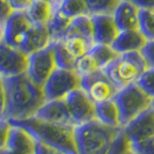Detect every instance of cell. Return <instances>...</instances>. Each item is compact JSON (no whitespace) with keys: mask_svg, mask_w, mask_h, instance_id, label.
<instances>
[{"mask_svg":"<svg viewBox=\"0 0 154 154\" xmlns=\"http://www.w3.org/2000/svg\"><path fill=\"white\" fill-rule=\"evenodd\" d=\"M148 42L145 36L137 30H124L119 31L115 41L112 42L111 46L115 49L119 54H129V52H136L141 51L143 48L146 45Z\"/></svg>","mask_w":154,"mask_h":154,"instance_id":"cell-16","label":"cell"},{"mask_svg":"<svg viewBox=\"0 0 154 154\" xmlns=\"http://www.w3.org/2000/svg\"><path fill=\"white\" fill-rule=\"evenodd\" d=\"M81 88V77L74 69H57L43 86L46 101L64 100L69 93Z\"/></svg>","mask_w":154,"mask_h":154,"instance_id":"cell-6","label":"cell"},{"mask_svg":"<svg viewBox=\"0 0 154 154\" xmlns=\"http://www.w3.org/2000/svg\"><path fill=\"white\" fill-rule=\"evenodd\" d=\"M128 154H139V153H137V152H136L134 149H131V151H130V152H129Z\"/></svg>","mask_w":154,"mask_h":154,"instance_id":"cell-43","label":"cell"},{"mask_svg":"<svg viewBox=\"0 0 154 154\" xmlns=\"http://www.w3.org/2000/svg\"><path fill=\"white\" fill-rule=\"evenodd\" d=\"M56 8L54 4L48 0H34L26 13L34 24L46 26L50 22Z\"/></svg>","mask_w":154,"mask_h":154,"instance_id":"cell-20","label":"cell"},{"mask_svg":"<svg viewBox=\"0 0 154 154\" xmlns=\"http://www.w3.org/2000/svg\"><path fill=\"white\" fill-rule=\"evenodd\" d=\"M139 31L147 41H154V11L140 9Z\"/></svg>","mask_w":154,"mask_h":154,"instance_id":"cell-28","label":"cell"},{"mask_svg":"<svg viewBox=\"0 0 154 154\" xmlns=\"http://www.w3.org/2000/svg\"><path fill=\"white\" fill-rule=\"evenodd\" d=\"M95 112L96 119L100 123L111 128H122L119 110L115 99L95 103Z\"/></svg>","mask_w":154,"mask_h":154,"instance_id":"cell-19","label":"cell"},{"mask_svg":"<svg viewBox=\"0 0 154 154\" xmlns=\"http://www.w3.org/2000/svg\"><path fill=\"white\" fill-rule=\"evenodd\" d=\"M1 118H2V117H1V116H0V121H1Z\"/></svg>","mask_w":154,"mask_h":154,"instance_id":"cell-45","label":"cell"},{"mask_svg":"<svg viewBox=\"0 0 154 154\" xmlns=\"http://www.w3.org/2000/svg\"><path fill=\"white\" fill-rule=\"evenodd\" d=\"M50 44H51V36L48 29V26L34 24L24 41V44L21 50L27 54H31L39 50L45 49Z\"/></svg>","mask_w":154,"mask_h":154,"instance_id":"cell-18","label":"cell"},{"mask_svg":"<svg viewBox=\"0 0 154 154\" xmlns=\"http://www.w3.org/2000/svg\"><path fill=\"white\" fill-rule=\"evenodd\" d=\"M140 52L145 57L148 66L154 67V41H148Z\"/></svg>","mask_w":154,"mask_h":154,"instance_id":"cell-35","label":"cell"},{"mask_svg":"<svg viewBox=\"0 0 154 154\" xmlns=\"http://www.w3.org/2000/svg\"><path fill=\"white\" fill-rule=\"evenodd\" d=\"M114 99L119 110L122 128L147 109L152 108L154 101V99L140 88L137 82L121 88Z\"/></svg>","mask_w":154,"mask_h":154,"instance_id":"cell-5","label":"cell"},{"mask_svg":"<svg viewBox=\"0 0 154 154\" xmlns=\"http://www.w3.org/2000/svg\"><path fill=\"white\" fill-rule=\"evenodd\" d=\"M88 54L93 57L100 69H107L116 58L119 57V54L112 46L106 44H94Z\"/></svg>","mask_w":154,"mask_h":154,"instance_id":"cell-23","label":"cell"},{"mask_svg":"<svg viewBox=\"0 0 154 154\" xmlns=\"http://www.w3.org/2000/svg\"><path fill=\"white\" fill-rule=\"evenodd\" d=\"M48 1H50V2H51V4H54V6H56V7H57V6H58V5H59V2H60V1H62V0H48Z\"/></svg>","mask_w":154,"mask_h":154,"instance_id":"cell-42","label":"cell"},{"mask_svg":"<svg viewBox=\"0 0 154 154\" xmlns=\"http://www.w3.org/2000/svg\"><path fill=\"white\" fill-rule=\"evenodd\" d=\"M35 117L39 119L52 122V123H62L74 125L72 118L69 116V109L64 100H50L46 101L42 106V108L37 111Z\"/></svg>","mask_w":154,"mask_h":154,"instance_id":"cell-15","label":"cell"},{"mask_svg":"<svg viewBox=\"0 0 154 154\" xmlns=\"http://www.w3.org/2000/svg\"><path fill=\"white\" fill-rule=\"evenodd\" d=\"M145 57L140 51L119 54L114 62L104 69L109 78L121 89L138 81L140 75L148 69Z\"/></svg>","mask_w":154,"mask_h":154,"instance_id":"cell-4","label":"cell"},{"mask_svg":"<svg viewBox=\"0 0 154 154\" xmlns=\"http://www.w3.org/2000/svg\"><path fill=\"white\" fill-rule=\"evenodd\" d=\"M92 16L94 44L111 45L119 30L112 14H96Z\"/></svg>","mask_w":154,"mask_h":154,"instance_id":"cell-13","label":"cell"},{"mask_svg":"<svg viewBox=\"0 0 154 154\" xmlns=\"http://www.w3.org/2000/svg\"><path fill=\"white\" fill-rule=\"evenodd\" d=\"M13 12H26L34 0H8Z\"/></svg>","mask_w":154,"mask_h":154,"instance_id":"cell-37","label":"cell"},{"mask_svg":"<svg viewBox=\"0 0 154 154\" xmlns=\"http://www.w3.org/2000/svg\"><path fill=\"white\" fill-rule=\"evenodd\" d=\"M137 84L147 95L154 99V67H148L140 75Z\"/></svg>","mask_w":154,"mask_h":154,"instance_id":"cell-31","label":"cell"},{"mask_svg":"<svg viewBox=\"0 0 154 154\" xmlns=\"http://www.w3.org/2000/svg\"><path fill=\"white\" fill-rule=\"evenodd\" d=\"M66 34H79V35H82V36H86V37H89V38H92L94 41L92 16L86 15L72 19Z\"/></svg>","mask_w":154,"mask_h":154,"instance_id":"cell-25","label":"cell"},{"mask_svg":"<svg viewBox=\"0 0 154 154\" xmlns=\"http://www.w3.org/2000/svg\"><path fill=\"white\" fill-rule=\"evenodd\" d=\"M152 108H153V110H154V101H153V106H152Z\"/></svg>","mask_w":154,"mask_h":154,"instance_id":"cell-44","label":"cell"},{"mask_svg":"<svg viewBox=\"0 0 154 154\" xmlns=\"http://www.w3.org/2000/svg\"><path fill=\"white\" fill-rule=\"evenodd\" d=\"M29 54L4 41L0 43V75L11 78L26 73L28 69Z\"/></svg>","mask_w":154,"mask_h":154,"instance_id":"cell-9","label":"cell"},{"mask_svg":"<svg viewBox=\"0 0 154 154\" xmlns=\"http://www.w3.org/2000/svg\"><path fill=\"white\" fill-rule=\"evenodd\" d=\"M57 69V63L54 58V51L50 44L45 49L29 54L28 63V75L41 87H43L46 80Z\"/></svg>","mask_w":154,"mask_h":154,"instance_id":"cell-8","label":"cell"},{"mask_svg":"<svg viewBox=\"0 0 154 154\" xmlns=\"http://www.w3.org/2000/svg\"><path fill=\"white\" fill-rule=\"evenodd\" d=\"M0 154H27V153H19V152H13V151H9V149H4L1 151Z\"/></svg>","mask_w":154,"mask_h":154,"instance_id":"cell-41","label":"cell"},{"mask_svg":"<svg viewBox=\"0 0 154 154\" xmlns=\"http://www.w3.org/2000/svg\"><path fill=\"white\" fill-rule=\"evenodd\" d=\"M57 8L69 19L91 15L85 0H62Z\"/></svg>","mask_w":154,"mask_h":154,"instance_id":"cell-24","label":"cell"},{"mask_svg":"<svg viewBox=\"0 0 154 154\" xmlns=\"http://www.w3.org/2000/svg\"><path fill=\"white\" fill-rule=\"evenodd\" d=\"M123 131L132 144L139 143L154 136V110L147 109L143 114L133 118L123 128Z\"/></svg>","mask_w":154,"mask_h":154,"instance_id":"cell-12","label":"cell"},{"mask_svg":"<svg viewBox=\"0 0 154 154\" xmlns=\"http://www.w3.org/2000/svg\"><path fill=\"white\" fill-rule=\"evenodd\" d=\"M74 69L78 74L81 78L91 75L93 73H95L96 71H99V67L96 65L95 60L93 59V57L89 54H86L85 56L78 58L75 60V65H74Z\"/></svg>","mask_w":154,"mask_h":154,"instance_id":"cell-29","label":"cell"},{"mask_svg":"<svg viewBox=\"0 0 154 154\" xmlns=\"http://www.w3.org/2000/svg\"><path fill=\"white\" fill-rule=\"evenodd\" d=\"M4 41V23L0 22V43Z\"/></svg>","mask_w":154,"mask_h":154,"instance_id":"cell-40","label":"cell"},{"mask_svg":"<svg viewBox=\"0 0 154 154\" xmlns=\"http://www.w3.org/2000/svg\"><path fill=\"white\" fill-rule=\"evenodd\" d=\"M63 45L75 59L85 56L94 45V41L79 34H65L62 39Z\"/></svg>","mask_w":154,"mask_h":154,"instance_id":"cell-21","label":"cell"},{"mask_svg":"<svg viewBox=\"0 0 154 154\" xmlns=\"http://www.w3.org/2000/svg\"><path fill=\"white\" fill-rule=\"evenodd\" d=\"M140 9L154 11V0H130Z\"/></svg>","mask_w":154,"mask_h":154,"instance_id":"cell-39","label":"cell"},{"mask_svg":"<svg viewBox=\"0 0 154 154\" xmlns=\"http://www.w3.org/2000/svg\"><path fill=\"white\" fill-rule=\"evenodd\" d=\"M11 129H12L11 122L6 118H1L0 121V152L7 148Z\"/></svg>","mask_w":154,"mask_h":154,"instance_id":"cell-32","label":"cell"},{"mask_svg":"<svg viewBox=\"0 0 154 154\" xmlns=\"http://www.w3.org/2000/svg\"><path fill=\"white\" fill-rule=\"evenodd\" d=\"M81 89L85 91L94 103L111 100L119 91L104 69H99L91 75L81 78Z\"/></svg>","mask_w":154,"mask_h":154,"instance_id":"cell-7","label":"cell"},{"mask_svg":"<svg viewBox=\"0 0 154 154\" xmlns=\"http://www.w3.org/2000/svg\"><path fill=\"white\" fill-rule=\"evenodd\" d=\"M35 154H66L64 153L63 151L56 148V147L51 146V145H48V144H44L42 141H38L36 140V151H35Z\"/></svg>","mask_w":154,"mask_h":154,"instance_id":"cell-34","label":"cell"},{"mask_svg":"<svg viewBox=\"0 0 154 154\" xmlns=\"http://www.w3.org/2000/svg\"><path fill=\"white\" fill-rule=\"evenodd\" d=\"M13 13V9L9 5L8 0H0V22L5 23L6 20Z\"/></svg>","mask_w":154,"mask_h":154,"instance_id":"cell-38","label":"cell"},{"mask_svg":"<svg viewBox=\"0 0 154 154\" xmlns=\"http://www.w3.org/2000/svg\"><path fill=\"white\" fill-rule=\"evenodd\" d=\"M132 149L139 154H154V136L143 141L133 143Z\"/></svg>","mask_w":154,"mask_h":154,"instance_id":"cell-33","label":"cell"},{"mask_svg":"<svg viewBox=\"0 0 154 154\" xmlns=\"http://www.w3.org/2000/svg\"><path fill=\"white\" fill-rule=\"evenodd\" d=\"M71 21H72V19H69L62 11L56 8L50 22L46 24L49 32H50V36H51V43L56 42V41H60L65 36Z\"/></svg>","mask_w":154,"mask_h":154,"instance_id":"cell-22","label":"cell"},{"mask_svg":"<svg viewBox=\"0 0 154 154\" xmlns=\"http://www.w3.org/2000/svg\"><path fill=\"white\" fill-rule=\"evenodd\" d=\"M121 1H123V0H121Z\"/></svg>","mask_w":154,"mask_h":154,"instance_id":"cell-46","label":"cell"},{"mask_svg":"<svg viewBox=\"0 0 154 154\" xmlns=\"http://www.w3.org/2000/svg\"><path fill=\"white\" fill-rule=\"evenodd\" d=\"M7 99L2 118L20 121L35 117L46 102L43 87L37 85L28 73L5 78Z\"/></svg>","mask_w":154,"mask_h":154,"instance_id":"cell-1","label":"cell"},{"mask_svg":"<svg viewBox=\"0 0 154 154\" xmlns=\"http://www.w3.org/2000/svg\"><path fill=\"white\" fill-rule=\"evenodd\" d=\"M32 26L26 12H13L4 23V42L21 50Z\"/></svg>","mask_w":154,"mask_h":154,"instance_id":"cell-11","label":"cell"},{"mask_svg":"<svg viewBox=\"0 0 154 154\" xmlns=\"http://www.w3.org/2000/svg\"><path fill=\"white\" fill-rule=\"evenodd\" d=\"M132 149V143L125 134L123 129L114 139L106 154H128Z\"/></svg>","mask_w":154,"mask_h":154,"instance_id":"cell-30","label":"cell"},{"mask_svg":"<svg viewBox=\"0 0 154 154\" xmlns=\"http://www.w3.org/2000/svg\"><path fill=\"white\" fill-rule=\"evenodd\" d=\"M12 125H17L29 131L36 140L51 145L66 154H78L74 126L71 124L52 123L31 117L20 121H9Z\"/></svg>","mask_w":154,"mask_h":154,"instance_id":"cell-2","label":"cell"},{"mask_svg":"<svg viewBox=\"0 0 154 154\" xmlns=\"http://www.w3.org/2000/svg\"><path fill=\"white\" fill-rule=\"evenodd\" d=\"M139 13L140 8L137 7L132 1H121L116 7L115 12L112 13L118 30L124 31L139 29Z\"/></svg>","mask_w":154,"mask_h":154,"instance_id":"cell-14","label":"cell"},{"mask_svg":"<svg viewBox=\"0 0 154 154\" xmlns=\"http://www.w3.org/2000/svg\"><path fill=\"white\" fill-rule=\"evenodd\" d=\"M51 45L54 48L57 67H59V69H74L77 59L65 49V46L63 45L62 41L52 42Z\"/></svg>","mask_w":154,"mask_h":154,"instance_id":"cell-26","label":"cell"},{"mask_svg":"<svg viewBox=\"0 0 154 154\" xmlns=\"http://www.w3.org/2000/svg\"><path fill=\"white\" fill-rule=\"evenodd\" d=\"M91 15L112 14L121 0H85Z\"/></svg>","mask_w":154,"mask_h":154,"instance_id":"cell-27","label":"cell"},{"mask_svg":"<svg viewBox=\"0 0 154 154\" xmlns=\"http://www.w3.org/2000/svg\"><path fill=\"white\" fill-rule=\"evenodd\" d=\"M6 149L19 153L35 154L36 139L29 131L17 125H12L9 140Z\"/></svg>","mask_w":154,"mask_h":154,"instance_id":"cell-17","label":"cell"},{"mask_svg":"<svg viewBox=\"0 0 154 154\" xmlns=\"http://www.w3.org/2000/svg\"><path fill=\"white\" fill-rule=\"evenodd\" d=\"M123 128H111L97 119L74 126L78 154H106Z\"/></svg>","mask_w":154,"mask_h":154,"instance_id":"cell-3","label":"cell"},{"mask_svg":"<svg viewBox=\"0 0 154 154\" xmlns=\"http://www.w3.org/2000/svg\"><path fill=\"white\" fill-rule=\"evenodd\" d=\"M6 99H7V91H6L5 78L0 75V116L1 117H4V114H5Z\"/></svg>","mask_w":154,"mask_h":154,"instance_id":"cell-36","label":"cell"},{"mask_svg":"<svg viewBox=\"0 0 154 154\" xmlns=\"http://www.w3.org/2000/svg\"><path fill=\"white\" fill-rule=\"evenodd\" d=\"M65 102L74 125L85 124L96 119L95 103L89 99L84 89L79 88L69 93L65 97Z\"/></svg>","mask_w":154,"mask_h":154,"instance_id":"cell-10","label":"cell"}]
</instances>
